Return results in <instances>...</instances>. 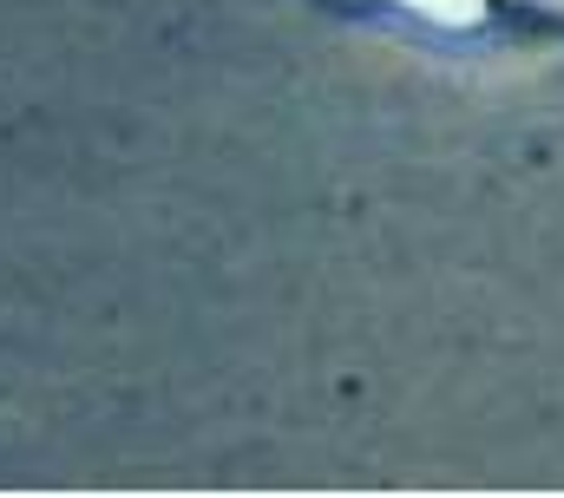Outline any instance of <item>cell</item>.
Wrapping results in <instances>:
<instances>
[{
	"instance_id": "cell-1",
	"label": "cell",
	"mask_w": 564,
	"mask_h": 498,
	"mask_svg": "<svg viewBox=\"0 0 564 498\" xmlns=\"http://www.w3.org/2000/svg\"><path fill=\"white\" fill-rule=\"evenodd\" d=\"M408 7H421L433 20H479V0H408Z\"/></svg>"
}]
</instances>
